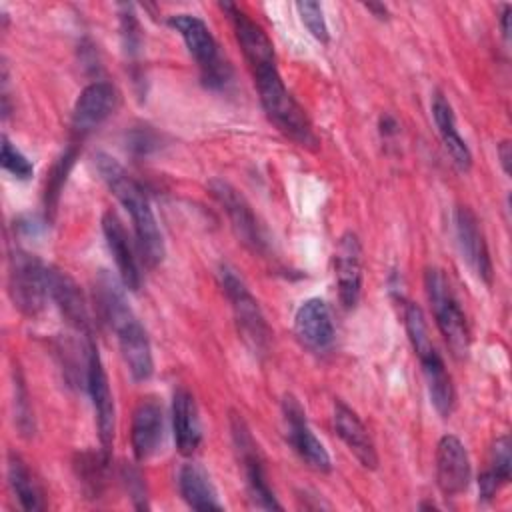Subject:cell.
Segmentation results:
<instances>
[{"label":"cell","instance_id":"6da1fadb","mask_svg":"<svg viewBox=\"0 0 512 512\" xmlns=\"http://www.w3.org/2000/svg\"><path fill=\"white\" fill-rule=\"evenodd\" d=\"M94 292H96V306L104 322L114 330L118 338V346L130 376L136 382L148 380L154 372L150 340L144 326L138 322L130 304L126 302L124 290L106 270H102L96 278Z\"/></svg>","mask_w":512,"mask_h":512},{"label":"cell","instance_id":"7a4b0ae2","mask_svg":"<svg viewBox=\"0 0 512 512\" xmlns=\"http://www.w3.org/2000/svg\"><path fill=\"white\" fill-rule=\"evenodd\" d=\"M96 170L108 190L118 198V202L128 210L136 234L138 252L148 268L158 266L164 260L166 248L162 240V232L158 228L152 206L140 188V184L124 170V166L112 156L98 152L94 156Z\"/></svg>","mask_w":512,"mask_h":512},{"label":"cell","instance_id":"3957f363","mask_svg":"<svg viewBox=\"0 0 512 512\" xmlns=\"http://www.w3.org/2000/svg\"><path fill=\"white\" fill-rule=\"evenodd\" d=\"M254 84L262 102V108L268 116V120L292 142H296L302 148L316 150L318 148V136L304 112V108L294 100V96L288 92L278 66H262L252 70Z\"/></svg>","mask_w":512,"mask_h":512},{"label":"cell","instance_id":"277c9868","mask_svg":"<svg viewBox=\"0 0 512 512\" xmlns=\"http://www.w3.org/2000/svg\"><path fill=\"white\" fill-rule=\"evenodd\" d=\"M404 326H406L410 344L420 360L430 400H432L436 412L440 416L448 418L456 406V392H454L452 376L446 370L442 356L438 354L436 346L430 340L428 324H426L424 312L418 304L408 302L404 306Z\"/></svg>","mask_w":512,"mask_h":512},{"label":"cell","instance_id":"5b68a950","mask_svg":"<svg viewBox=\"0 0 512 512\" xmlns=\"http://www.w3.org/2000/svg\"><path fill=\"white\" fill-rule=\"evenodd\" d=\"M218 282L222 292L226 294L238 330L242 334V340L248 344V348L262 356L268 352L270 348V340H272V330L256 302V298L252 296V292L248 290L246 282L236 274V270L228 264H222L218 268Z\"/></svg>","mask_w":512,"mask_h":512},{"label":"cell","instance_id":"8992f818","mask_svg":"<svg viewBox=\"0 0 512 512\" xmlns=\"http://www.w3.org/2000/svg\"><path fill=\"white\" fill-rule=\"evenodd\" d=\"M424 288L436 318V326L442 332L448 348L456 358H464L470 350V328L448 278L442 270L428 268L424 272Z\"/></svg>","mask_w":512,"mask_h":512},{"label":"cell","instance_id":"52a82bcc","mask_svg":"<svg viewBox=\"0 0 512 512\" xmlns=\"http://www.w3.org/2000/svg\"><path fill=\"white\" fill-rule=\"evenodd\" d=\"M8 294L24 316L40 314L48 298V266L22 248L10 250Z\"/></svg>","mask_w":512,"mask_h":512},{"label":"cell","instance_id":"ba28073f","mask_svg":"<svg viewBox=\"0 0 512 512\" xmlns=\"http://www.w3.org/2000/svg\"><path fill=\"white\" fill-rule=\"evenodd\" d=\"M168 24L182 36L188 52L196 60L202 80L210 88H220L230 78V66L220 56L218 44L206 22L194 14H174Z\"/></svg>","mask_w":512,"mask_h":512},{"label":"cell","instance_id":"9c48e42d","mask_svg":"<svg viewBox=\"0 0 512 512\" xmlns=\"http://www.w3.org/2000/svg\"><path fill=\"white\" fill-rule=\"evenodd\" d=\"M230 430H232V440H234L236 452H238L242 468H244L246 488H248V496H250L252 504L256 508H264V510H282V504L276 500L272 488L268 486L264 462L258 452V444L254 442L244 418L236 412H232V416H230Z\"/></svg>","mask_w":512,"mask_h":512},{"label":"cell","instance_id":"30bf717a","mask_svg":"<svg viewBox=\"0 0 512 512\" xmlns=\"http://www.w3.org/2000/svg\"><path fill=\"white\" fill-rule=\"evenodd\" d=\"M210 192L214 194L218 204L228 214L232 230L238 236V240L252 252L266 254L268 238H266L264 228L258 222L252 206L246 202V198L232 184H228L226 180H220V178L210 182Z\"/></svg>","mask_w":512,"mask_h":512},{"label":"cell","instance_id":"8fae6325","mask_svg":"<svg viewBox=\"0 0 512 512\" xmlns=\"http://www.w3.org/2000/svg\"><path fill=\"white\" fill-rule=\"evenodd\" d=\"M86 388L92 398V406L96 412V426H98V438L102 452L110 456V448L114 442V430H116V410H114V398L110 392L108 376L102 364V358L98 354L96 344L92 338L88 340L86 350Z\"/></svg>","mask_w":512,"mask_h":512},{"label":"cell","instance_id":"7c38bea8","mask_svg":"<svg viewBox=\"0 0 512 512\" xmlns=\"http://www.w3.org/2000/svg\"><path fill=\"white\" fill-rule=\"evenodd\" d=\"M282 416L286 424V438L296 454L316 472H330L332 462L330 454L326 452L324 444L314 436L312 428L308 426L306 412L302 404L292 396L286 394L282 400Z\"/></svg>","mask_w":512,"mask_h":512},{"label":"cell","instance_id":"4fadbf2b","mask_svg":"<svg viewBox=\"0 0 512 512\" xmlns=\"http://www.w3.org/2000/svg\"><path fill=\"white\" fill-rule=\"evenodd\" d=\"M120 94L114 84L98 80L88 84L76 98L72 110V132L78 138L88 136L96 130L112 112L118 108Z\"/></svg>","mask_w":512,"mask_h":512},{"label":"cell","instance_id":"5bb4252c","mask_svg":"<svg viewBox=\"0 0 512 512\" xmlns=\"http://www.w3.org/2000/svg\"><path fill=\"white\" fill-rule=\"evenodd\" d=\"M436 484L444 496H458L470 484V458L460 438L446 434L436 444Z\"/></svg>","mask_w":512,"mask_h":512},{"label":"cell","instance_id":"9a60e30c","mask_svg":"<svg viewBox=\"0 0 512 512\" xmlns=\"http://www.w3.org/2000/svg\"><path fill=\"white\" fill-rule=\"evenodd\" d=\"M220 8L226 12V16L232 22L236 40L244 52V58H246L250 70L276 64L274 46H272V40L268 38V34L264 32V28L232 2H220Z\"/></svg>","mask_w":512,"mask_h":512},{"label":"cell","instance_id":"2e32d148","mask_svg":"<svg viewBox=\"0 0 512 512\" xmlns=\"http://www.w3.org/2000/svg\"><path fill=\"white\" fill-rule=\"evenodd\" d=\"M454 224H456V238L462 252V258L468 262V266L474 270V274L484 282L492 284V260L488 252V244L484 240V232L478 224L476 214L468 206H458L454 212Z\"/></svg>","mask_w":512,"mask_h":512},{"label":"cell","instance_id":"e0dca14e","mask_svg":"<svg viewBox=\"0 0 512 512\" xmlns=\"http://www.w3.org/2000/svg\"><path fill=\"white\" fill-rule=\"evenodd\" d=\"M338 296L344 308H354L362 292V244L354 232H344L334 252Z\"/></svg>","mask_w":512,"mask_h":512},{"label":"cell","instance_id":"ac0fdd59","mask_svg":"<svg viewBox=\"0 0 512 512\" xmlns=\"http://www.w3.org/2000/svg\"><path fill=\"white\" fill-rule=\"evenodd\" d=\"M48 296L58 306L62 318L80 334L90 338V314L78 284L62 270L48 266Z\"/></svg>","mask_w":512,"mask_h":512},{"label":"cell","instance_id":"d6986e66","mask_svg":"<svg viewBox=\"0 0 512 512\" xmlns=\"http://www.w3.org/2000/svg\"><path fill=\"white\" fill-rule=\"evenodd\" d=\"M294 330L302 346L312 352H324L334 342V322L330 308L320 298L306 300L294 316Z\"/></svg>","mask_w":512,"mask_h":512},{"label":"cell","instance_id":"ffe728a7","mask_svg":"<svg viewBox=\"0 0 512 512\" xmlns=\"http://www.w3.org/2000/svg\"><path fill=\"white\" fill-rule=\"evenodd\" d=\"M164 440V412L154 398H142L132 416L130 442L136 460L144 462L156 454Z\"/></svg>","mask_w":512,"mask_h":512},{"label":"cell","instance_id":"44dd1931","mask_svg":"<svg viewBox=\"0 0 512 512\" xmlns=\"http://www.w3.org/2000/svg\"><path fill=\"white\" fill-rule=\"evenodd\" d=\"M102 232L108 244V250L116 262V268L120 272V280L122 286L136 292L142 284V274L128 238V232L124 228V224L120 222V218L116 216V212L106 210L102 216Z\"/></svg>","mask_w":512,"mask_h":512},{"label":"cell","instance_id":"7402d4cb","mask_svg":"<svg viewBox=\"0 0 512 512\" xmlns=\"http://www.w3.org/2000/svg\"><path fill=\"white\" fill-rule=\"evenodd\" d=\"M334 428L340 440L348 446V450L364 468L368 470L378 468V454H376L372 436L368 434L366 426L356 416V412L350 406H346L342 400L334 402Z\"/></svg>","mask_w":512,"mask_h":512},{"label":"cell","instance_id":"603a6c76","mask_svg":"<svg viewBox=\"0 0 512 512\" xmlns=\"http://www.w3.org/2000/svg\"><path fill=\"white\" fill-rule=\"evenodd\" d=\"M172 428L180 454L190 456L202 442L200 416L194 396L186 388H178L172 398Z\"/></svg>","mask_w":512,"mask_h":512},{"label":"cell","instance_id":"cb8c5ba5","mask_svg":"<svg viewBox=\"0 0 512 512\" xmlns=\"http://www.w3.org/2000/svg\"><path fill=\"white\" fill-rule=\"evenodd\" d=\"M432 116H434L438 134L442 138V144H444L446 152L450 154L454 166L460 172H468L472 166V152L456 128V118H454V110H452L450 102L440 92H436L432 96Z\"/></svg>","mask_w":512,"mask_h":512},{"label":"cell","instance_id":"d4e9b609","mask_svg":"<svg viewBox=\"0 0 512 512\" xmlns=\"http://www.w3.org/2000/svg\"><path fill=\"white\" fill-rule=\"evenodd\" d=\"M178 490L184 502L194 510H222L208 472L196 462H188L180 468Z\"/></svg>","mask_w":512,"mask_h":512},{"label":"cell","instance_id":"484cf974","mask_svg":"<svg viewBox=\"0 0 512 512\" xmlns=\"http://www.w3.org/2000/svg\"><path fill=\"white\" fill-rule=\"evenodd\" d=\"M512 470V454H510V438L500 436L494 440L490 448V460L486 470L478 478V490L482 500H492L498 490L510 480Z\"/></svg>","mask_w":512,"mask_h":512},{"label":"cell","instance_id":"4316f807","mask_svg":"<svg viewBox=\"0 0 512 512\" xmlns=\"http://www.w3.org/2000/svg\"><path fill=\"white\" fill-rule=\"evenodd\" d=\"M8 482L24 510H44L46 508L42 488L38 486V482H36L34 474L30 472V468L26 466V462L14 452H10V456H8Z\"/></svg>","mask_w":512,"mask_h":512},{"label":"cell","instance_id":"83f0119b","mask_svg":"<svg viewBox=\"0 0 512 512\" xmlns=\"http://www.w3.org/2000/svg\"><path fill=\"white\" fill-rule=\"evenodd\" d=\"M108 460L110 456L106 452H100V454H82L80 460H78V476L86 488L88 494L96 496L100 494L102 490V484H104V472H106V466H108Z\"/></svg>","mask_w":512,"mask_h":512},{"label":"cell","instance_id":"f1b7e54d","mask_svg":"<svg viewBox=\"0 0 512 512\" xmlns=\"http://www.w3.org/2000/svg\"><path fill=\"white\" fill-rule=\"evenodd\" d=\"M14 414H16V426L22 436L34 434V416L30 406V396L24 384V378L20 370H14Z\"/></svg>","mask_w":512,"mask_h":512},{"label":"cell","instance_id":"f546056e","mask_svg":"<svg viewBox=\"0 0 512 512\" xmlns=\"http://www.w3.org/2000/svg\"><path fill=\"white\" fill-rule=\"evenodd\" d=\"M74 158H76V148H68V150L58 158V162L54 164L52 174H50V178H48V186H46V210H48V208L54 210L56 200H58V194H60V190H62V184H64V180H66V174H68V170H70Z\"/></svg>","mask_w":512,"mask_h":512},{"label":"cell","instance_id":"4dcf8cb0","mask_svg":"<svg viewBox=\"0 0 512 512\" xmlns=\"http://www.w3.org/2000/svg\"><path fill=\"white\" fill-rule=\"evenodd\" d=\"M296 10H298V14H300L302 24L308 28V32H310L316 40L328 42V26H326V20H324L322 6H320L318 2L304 0V2H296Z\"/></svg>","mask_w":512,"mask_h":512},{"label":"cell","instance_id":"1f68e13d","mask_svg":"<svg viewBox=\"0 0 512 512\" xmlns=\"http://www.w3.org/2000/svg\"><path fill=\"white\" fill-rule=\"evenodd\" d=\"M2 166L18 180H28L34 174V164L6 136H2Z\"/></svg>","mask_w":512,"mask_h":512},{"label":"cell","instance_id":"d6a6232c","mask_svg":"<svg viewBox=\"0 0 512 512\" xmlns=\"http://www.w3.org/2000/svg\"><path fill=\"white\" fill-rule=\"evenodd\" d=\"M124 12L120 14V28H122V40L124 50L130 56H136L140 50V26L136 22V16L130 6H120Z\"/></svg>","mask_w":512,"mask_h":512},{"label":"cell","instance_id":"836d02e7","mask_svg":"<svg viewBox=\"0 0 512 512\" xmlns=\"http://www.w3.org/2000/svg\"><path fill=\"white\" fill-rule=\"evenodd\" d=\"M122 480L128 488V494L134 502V506L138 510H144L148 508V502H146V486H144V480H142V474L138 468H132V466H124L122 468Z\"/></svg>","mask_w":512,"mask_h":512},{"label":"cell","instance_id":"e575fe53","mask_svg":"<svg viewBox=\"0 0 512 512\" xmlns=\"http://www.w3.org/2000/svg\"><path fill=\"white\" fill-rule=\"evenodd\" d=\"M498 158H500V164H502V170L504 174H510V158H512V152H510V142L504 140L498 144Z\"/></svg>","mask_w":512,"mask_h":512},{"label":"cell","instance_id":"d590c367","mask_svg":"<svg viewBox=\"0 0 512 512\" xmlns=\"http://www.w3.org/2000/svg\"><path fill=\"white\" fill-rule=\"evenodd\" d=\"M396 128H398V122H396L392 116H388V114H386V116H382V120H380V130H382V134H384V136H388V134H396V132H398Z\"/></svg>","mask_w":512,"mask_h":512},{"label":"cell","instance_id":"8d00e7d4","mask_svg":"<svg viewBox=\"0 0 512 512\" xmlns=\"http://www.w3.org/2000/svg\"><path fill=\"white\" fill-rule=\"evenodd\" d=\"M510 12H512V8L510 6H504V10H502V14H500V26H502V34L508 38L510 36Z\"/></svg>","mask_w":512,"mask_h":512},{"label":"cell","instance_id":"74e56055","mask_svg":"<svg viewBox=\"0 0 512 512\" xmlns=\"http://www.w3.org/2000/svg\"><path fill=\"white\" fill-rule=\"evenodd\" d=\"M364 8H366V10H370V12H374V14H376V18H386V16H388V8H386L384 4L368 2V4H364Z\"/></svg>","mask_w":512,"mask_h":512}]
</instances>
